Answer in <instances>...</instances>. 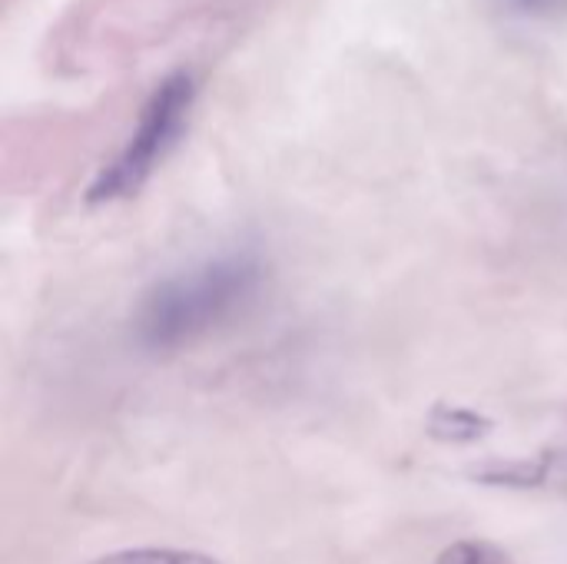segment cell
Instances as JSON below:
<instances>
[{
  "instance_id": "obj_3",
  "label": "cell",
  "mask_w": 567,
  "mask_h": 564,
  "mask_svg": "<svg viewBox=\"0 0 567 564\" xmlns=\"http://www.w3.org/2000/svg\"><path fill=\"white\" fill-rule=\"evenodd\" d=\"M492 7L512 23H555L567 17V0H492Z\"/></svg>"
},
{
  "instance_id": "obj_2",
  "label": "cell",
  "mask_w": 567,
  "mask_h": 564,
  "mask_svg": "<svg viewBox=\"0 0 567 564\" xmlns=\"http://www.w3.org/2000/svg\"><path fill=\"white\" fill-rule=\"evenodd\" d=\"M196 93L199 83L189 70H173L169 76H163L146 96L140 120L126 136V143L120 146V153L90 183L86 199L116 203L140 193V186L156 173V166H163V160L183 140L196 106Z\"/></svg>"
},
{
  "instance_id": "obj_4",
  "label": "cell",
  "mask_w": 567,
  "mask_h": 564,
  "mask_svg": "<svg viewBox=\"0 0 567 564\" xmlns=\"http://www.w3.org/2000/svg\"><path fill=\"white\" fill-rule=\"evenodd\" d=\"M93 564H219L196 552H173V548H136V552H116Z\"/></svg>"
},
{
  "instance_id": "obj_5",
  "label": "cell",
  "mask_w": 567,
  "mask_h": 564,
  "mask_svg": "<svg viewBox=\"0 0 567 564\" xmlns=\"http://www.w3.org/2000/svg\"><path fill=\"white\" fill-rule=\"evenodd\" d=\"M439 564H508L502 552H495L492 545L482 542H458L449 552H442Z\"/></svg>"
},
{
  "instance_id": "obj_1",
  "label": "cell",
  "mask_w": 567,
  "mask_h": 564,
  "mask_svg": "<svg viewBox=\"0 0 567 564\" xmlns=\"http://www.w3.org/2000/svg\"><path fill=\"white\" fill-rule=\"evenodd\" d=\"M266 269L252 253H233L156 283L136 306V342L173 352L236 319L262 289Z\"/></svg>"
}]
</instances>
